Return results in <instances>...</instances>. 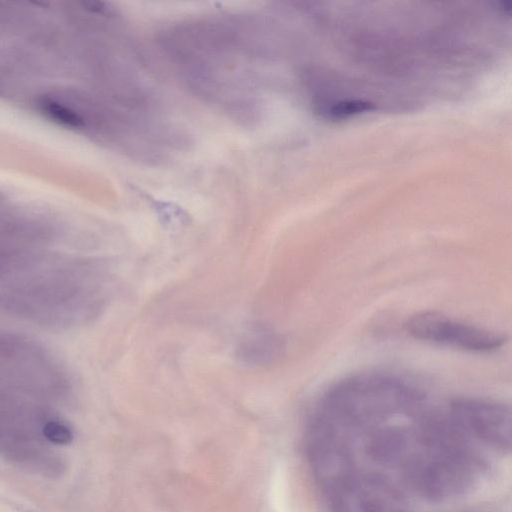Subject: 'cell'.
I'll list each match as a JSON object with an SVG mask.
<instances>
[{"label": "cell", "instance_id": "7a4b0ae2", "mask_svg": "<svg viewBox=\"0 0 512 512\" xmlns=\"http://www.w3.org/2000/svg\"><path fill=\"white\" fill-rule=\"evenodd\" d=\"M420 394L407 381L386 373H365L347 378L332 388L326 405L348 415L387 413L409 407Z\"/></svg>", "mask_w": 512, "mask_h": 512}, {"label": "cell", "instance_id": "6da1fadb", "mask_svg": "<svg viewBox=\"0 0 512 512\" xmlns=\"http://www.w3.org/2000/svg\"><path fill=\"white\" fill-rule=\"evenodd\" d=\"M106 278L94 265L64 266L31 274L0 290V310L51 327H68L96 314Z\"/></svg>", "mask_w": 512, "mask_h": 512}, {"label": "cell", "instance_id": "3957f363", "mask_svg": "<svg viewBox=\"0 0 512 512\" xmlns=\"http://www.w3.org/2000/svg\"><path fill=\"white\" fill-rule=\"evenodd\" d=\"M414 338L470 352H491L506 342L502 333L451 318L436 311H423L406 324Z\"/></svg>", "mask_w": 512, "mask_h": 512}, {"label": "cell", "instance_id": "52a82bcc", "mask_svg": "<svg viewBox=\"0 0 512 512\" xmlns=\"http://www.w3.org/2000/svg\"><path fill=\"white\" fill-rule=\"evenodd\" d=\"M371 109H373V106L370 103L362 101H349L335 105L331 110V114L336 117H345L352 115L354 113H359L367 110L369 111Z\"/></svg>", "mask_w": 512, "mask_h": 512}, {"label": "cell", "instance_id": "5b68a950", "mask_svg": "<svg viewBox=\"0 0 512 512\" xmlns=\"http://www.w3.org/2000/svg\"><path fill=\"white\" fill-rule=\"evenodd\" d=\"M284 341L280 335L264 330L249 335L240 347V357L248 363L267 364L281 356Z\"/></svg>", "mask_w": 512, "mask_h": 512}, {"label": "cell", "instance_id": "277c9868", "mask_svg": "<svg viewBox=\"0 0 512 512\" xmlns=\"http://www.w3.org/2000/svg\"><path fill=\"white\" fill-rule=\"evenodd\" d=\"M454 418L473 433L486 440L510 443L511 410L494 401L462 398L451 404Z\"/></svg>", "mask_w": 512, "mask_h": 512}, {"label": "cell", "instance_id": "8992f818", "mask_svg": "<svg viewBox=\"0 0 512 512\" xmlns=\"http://www.w3.org/2000/svg\"><path fill=\"white\" fill-rule=\"evenodd\" d=\"M43 437L51 443L65 445L72 441L73 432L63 421L49 418L41 428Z\"/></svg>", "mask_w": 512, "mask_h": 512}]
</instances>
